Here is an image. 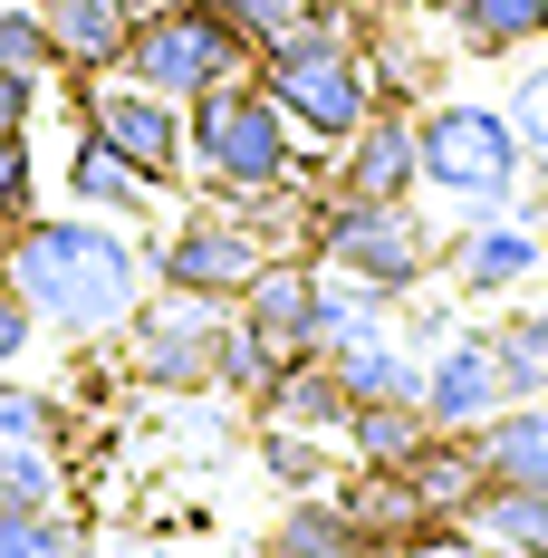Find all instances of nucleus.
<instances>
[{
	"instance_id": "obj_7",
	"label": "nucleus",
	"mask_w": 548,
	"mask_h": 558,
	"mask_svg": "<svg viewBox=\"0 0 548 558\" xmlns=\"http://www.w3.org/2000/svg\"><path fill=\"white\" fill-rule=\"evenodd\" d=\"M212 347H221V299H193V289H145V308L125 318V366L165 395L212 386Z\"/></svg>"
},
{
	"instance_id": "obj_32",
	"label": "nucleus",
	"mask_w": 548,
	"mask_h": 558,
	"mask_svg": "<svg viewBox=\"0 0 548 558\" xmlns=\"http://www.w3.org/2000/svg\"><path fill=\"white\" fill-rule=\"evenodd\" d=\"M0 203L39 213V173H29V135H0Z\"/></svg>"
},
{
	"instance_id": "obj_29",
	"label": "nucleus",
	"mask_w": 548,
	"mask_h": 558,
	"mask_svg": "<svg viewBox=\"0 0 548 558\" xmlns=\"http://www.w3.org/2000/svg\"><path fill=\"white\" fill-rule=\"evenodd\" d=\"M260 462H270V482H289V492H318V472H328L318 434H299V424H270L260 434Z\"/></svg>"
},
{
	"instance_id": "obj_30",
	"label": "nucleus",
	"mask_w": 548,
	"mask_h": 558,
	"mask_svg": "<svg viewBox=\"0 0 548 558\" xmlns=\"http://www.w3.org/2000/svg\"><path fill=\"white\" fill-rule=\"evenodd\" d=\"M221 20H231V29H241V39H251V49H260V39H279V29H299V20H308V0H212Z\"/></svg>"
},
{
	"instance_id": "obj_18",
	"label": "nucleus",
	"mask_w": 548,
	"mask_h": 558,
	"mask_svg": "<svg viewBox=\"0 0 548 558\" xmlns=\"http://www.w3.org/2000/svg\"><path fill=\"white\" fill-rule=\"evenodd\" d=\"M472 444H482V472H491V482L548 492V395H529V404H500Z\"/></svg>"
},
{
	"instance_id": "obj_14",
	"label": "nucleus",
	"mask_w": 548,
	"mask_h": 558,
	"mask_svg": "<svg viewBox=\"0 0 548 558\" xmlns=\"http://www.w3.org/2000/svg\"><path fill=\"white\" fill-rule=\"evenodd\" d=\"M539 270H548V241L529 222H500V213H482V231L452 251V289L462 299H510V289H529Z\"/></svg>"
},
{
	"instance_id": "obj_2",
	"label": "nucleus",
	"mask_w": 548,
	"mask_h": 558,
	"mask_svg": "<svg viewBox=\"0 0 548 558\" xmlns=\"http://www.w3.org/2000/svg\"><path fill=\"white\" fill-rule=\"evenodd\" d=\"M251 77L279 97V116L299 135H328V145L376 116V77H366V49H356L346 20H299V29L260 39L251 49Z\"/></svg>"
},
{
	"instance_id": "obj_20",
	"label": "nucleus",
	"mask_w": 548,
	"mask_h": 558,
	"mask_svg": "<svg viewBox=\"0 0 548 558\" xmlns=\"http://www.w3.org/2000/svg\"><path fill=\"white\" fill-rule=\"evenodd\" d=\"M260 424L337 434V424H346V386H337V366H328V356H299V366H279L270 395H260Z\"/></svg>"
},
{
	"instance_id": "obj_8",
	"label": "nucleus",
	"mask_w": 548,
	"mask_h": 558,
	"mask_svg": "<svg viewBox=\"0 0 548 558\" xmlns=\"http://www.w3.org/2000/svg\"><path fill=\"white\" fill-rule=\"evenodd\" d=\"M77 125H87V135H107L115 155H125V165H145L155 183H173V173L193 165V155H183V107L155 97V87H135L125 68H115V77H77Z\"/></svg>"
},
{
	"instance_id": "obj_3",
	"label": "nucleus",
	"mask_w": 548,
	"mask_h": 558,
	"mask_svg": "<svg viewBox=\"0 0 548 558\" xmlns=\"http://www.w3.org/2000/svg\"><path fill=\"white\" fill-rule=\"evenodd\" d=\"M414 165L434 193L472 203V213H510L520 183H529V145L510 107H482V97H442V107L414 116Z\"/></svg>"
},
{
	"instance_id": "obj_17",
	"label": "nucleus",
	"mask_w": 548,
	"mask_h": 558,
	"mask_svg": "<svg viewBox=\"0 0 548 558\" xmlns=\"http://www.w3.org/2000/svg\"><path fill=\"white\" fill-rule=\"evenodd\" d=\"M337 386H346V404H424V356L394 337V318L366 337H346V347H328Z\"/></svg>"
},
{
	"instance_id": "obj_34",
	"label": "nucleus",
	"mask_w": 548,
	"mask_h": 558,
	"mask_svg": "<svg viewBox=\"0 0 548 558\" xmlns=\"http://www.w3.org/2000/svg\"><path fill=\"white\" fill-rule=\"evenodd\" d=\"M39 116V77H0V135H29Z\"/></svg>"
},
{
	"instance_id": "obj_19",
	"label": "nucleus",
	"mask_w": 548,
	"mask_h": 558,
	"mask_svg": "<svg viewBox=\"0 0 548 558\" xmlns=\"http://www.w3.org/2000/svg\"><path fill=\"white\" fill-rule=\"evenodd\" d=\"M270 558H385L356 520H346V501H328V492H299L289 501V520L270 530Z\"/></svg>"
},
{
	"instance_id": "obj_36",
	"label": "nucleus",
	"mask_w": 548,
	"mask_h": 558,
	"mask_svg": "<svg viewBox=\"0 0 548 558\" xmlns=\"http://www.w3.org/2000/svg\"><path fill=\"white\" fill-rule=\"evenodd\" d=\"M529 213H539V222H548V193H529Z\"/></svg>"
},
{
	"instance_id": "obj_28",
	"label": "nucleus",
	"mask_w": 548,
	"mask_h": 558,
	"mask_svg": "<svg viewBox=\"0 0 548 558\" xmlns=\"http://www.w3.org/2000/svg\"><path fill=\"white\" fill-rule=\"evenodd\" d=\"M58 434H68V404L0 376V444H58Z\"/></svg>"
},
{
	"instance_id": "obj_23",
	"label": "nucleus",
	"mask_w": 548,
	"mask_h": 558,
	"mask_svg": "<svg viewBox=\"0 0 548 558\" xmlns=\"http://www.w3.org/2000/svg\"><path fill=\"white\" fill-rule=\"evenodd\" d=\"M394 318V289H376V279H346V270H318V356L328 347H346V337H366Z\"/></svg>"
},
{
	"instance_id": "obj_35",
	"label": "nucleus",
	"mask_w": 548,
	"mask_h": 558,
	"mask_svg": "<svg viewBox=\"0 0 548 558\" xmlns=\"http://www.w3.org/2000/svg\"><path fill=\"white\" fill-rule=\"evenodd\" d=\"M29 222V213H10V203H0V260H10V231Z\"/></svg>"
},
{
	"instance_id": "obj_6",
	"label": "nucleus",
	"mask_w": 548,
	"mask_h": 558,
	"mask_svg": "<svg viewBox=\"0 0 548 558\" xmlns=\"http://www.w3.org/2000/svg\"><path fill=\"white\" fill-rule=\"evenodd\" d=\"M318 270H346V279H376L394 299H414L424 270H434V231L414 222V203H318Z\"/></svg>"
},
{
	"instance_id": "obj_12",
	"label": "nucleus",
	"mask_w": 548,
	"mask_h": 558,
	"mask_svg": "<svg viewBox=\"0 0 548 558\" xmlns=\"http://www.w3.org/2000/svg\"><path fill=\"white\" fill-rule=\"evenodd\" d=\"M424 183L414 165V107H376L356 135H337V203H404Z\"/></svg>"
},
{
	"instance_id": "obj_1",
	"label": "nucleus",
	"mask_w": 548,
	"mask_h": 558,
	"mask_svg": "<svg viewBox=\"0 0 548 558\" xmlns=\"http://www.w3.org/2000/svg\"><path fill=\"white\" fill-rule=\"evenodd\" d=\"M0 279L20 289V308L58 337H115L145 289H155V260L135 251V231H115L107 213H29L10 231V260Z\"/></svg>"
},
{
	"instance_id": "obj_26",
	"label": "nucleus",
	"mask_w": 548,
	"mask_h": 558,
	"mask_svg": "<svg viewBox=\"0 0 548 558\" xmlns=\"http://www.w3.org/2000/svg\"><path fill=\"white\" fill-rule=\"evenodd\" d=\"M49 501H68L58 444H0V510H49Z\"/></svg>"
},
{
	"instance_id": "obj_33",
	"label": "nucleus",
	"mask_w": 548,
	"mask_h": 558,
	"mask_svg": "<svg viewBox=\"0 0 548 558\" xmlns=\"http://www.w3.org/2000/svg\"><path fill=\"white\" fill-rule=\"evenodd\" d=\"M29 337H39V318H29V308H20V289L0 279V376H10V366L29 356Z\"/></svg>"
},
{
	"instance_id": "obj_21",
	"label": "nucleus",
	"mask_w": 548,
	"mask_h": 558,
	"mask_svg": "<svg viewBox=\"0 0 548 558\" xmlns=\"http://www.w3.org/2000/svg\"><path fill=\"white\" fill-rule=\"evenodd\" d=\"M346 452L356 462H376V472H404L414 452L434 444V424H424V404H346Z\"/></svg>"
},
{
	"instance_id": "obj_22",
	"label": "nucleus",
	"mask_w": 548,
	"mask_h": 558,
	"mask_svg": "<svg viewBox=\"0 0 548 558\" xmlns=\"http://www.w3.org/2000/svg\"><path fill=\"white\" fill-rule=\"evenodd\" d=\"M452 29L472 58H510L548 39V0H452Z\"/></svg>"
},
{
	"instance_id": "obj_37",
	"label": "nucleus",
	"mask_w": 548,
	"mask_h": 558,
	"mask_svg": "<svg viewBox=\"0 0 548 558\" xmlns=\"http://www.w3.org/2000/svg\"><path fill=\"white\" fill-rule=\"evenodd\" d=\"M346 10H376V0H346Z\"/></svg>"
},
{
	"instance_id": "obj_24",
	"label": "nucleus",
	"mask_w": 548,
	"mask_h": 558,
	"mask_svg": "<svg viewBox=\"0 0 548 558\" xmlns=\"http://www.w3.org/2000/svg\"><path fill=\"white\" fill-rule=\"evenodd\" d=\"M491 347H500V386H510V404L548 395V299H529L510 328H491Z\"/></svg>"
},
{
	"instance_id": "obj_9",
	"label": "nucleus",
	"mask_w": 548,
	"mask_h": 558,
	"mask_svg": "<svg viewBox=\"0 0 548 558\" xmlns=\"http://www.w3.org/2000/svg\"><path fill=\"white\" fill-rule=\"evenodd\" d=\"M260 260H270V241H260L251 222H231V213L212 203V213L173 222V241L155 251V289H193V299H221V308H231V299L251 289Z\"/></svg>"
},
{
	"instance_id": "obj_10",
	"label": "nucleus",
	"mask_w": 548,
	"mask_h": 558,
	"mask_svg": "<svg viewBox=\"0 0 548 558\" xmlns=\"http://www.w3.org/2000/svg\"><path fill=\"white\" fill-rule=\"evenodd\" d=\"M500 404H510V386H500L491 328L434 337V356H424V424H434V434H482Z\"/></svg>"
},
{
	"instance_id": "obj_5",
	"label": "nucleus",
	"mask_w": 548,
	"mask_h": 558,
	"mask_svg": "<svg viewBox=\"0 0 548 558\" xmlns=\"http://www.w3.org/2000/svg\"><path fill=\"white\" fill-rule=\"evenodd\" d=\"M125 77L155 87V97H173V107H193V97H212V87H231V77H251V39L221 20L212 0H173V10H155V20H135Z\"/></svg>"
},
{
	"instance_id": "obj_27",
	"label": "nucleus",
	"mask_w": 548,
	"mask_h": 558,
	"mask_svg": "<svg viewBox=\"0 0 548 558\" xmlns=\"http://www.w3.org/2000/svg\"><path fill=\"white\" fill-rule=\"evenodd\" d=\"M0 77H58V49H49V20L39 0H0Z\"/></svg>"
},
{
	"instance_id": "obj_13",
	"label": "nucleus",
	"mask_w": 548,
	"mask_h": 558,
	"mask_svg": "<svg viewBox=\"0 0 548 558\" xmlns=\"http://www.w3.org/2000/svg\"><path fill=\"white\" fill-rule=\"evenodd\" d=\"M58 193H68L77 213L135 222V213H155V193H165V183H155L145 165H125L107 135H87V125H77V145H68V173H58Z\"/></svg>"
},
{
	"instance_id": "obj_31",
	"label": "nucleus",
	"mask_w": 548,
	"mask_h": 558,
	"mask_svg": "<svg viewBox=\"0 0 548 558\" xmlns=\"http://www.w3.org/2000/svg\"><path fill=\"white\" fill-rule=\"evenodd\" d=\"M510 125H520V145L548 165V68H529V77H520V97H510Z\"/></svg>"
},
{
	"instance_id": "obj_15",
	"label": "nucleus",
	"mask_w": 548,
	"mask_h": 558,
	"mask_svg": "<svg viewBox=\"0 0 548 558\" xmlns=\"http://www.w3.org/2000/svg\"><path fill=\"white\" fill-rule=\"evenodd\" d=\"M39 20H49L58 77H115L125 68V39H135L125 0H39Z\"/></svg>"
},
{
	"instance_id": "obj_16",
	"label": "nucleus",
	"mask_w": 548,
	"mask_h": 558,
	"mask_svg": "<svg viewBox=\"0 0 548 558\" xmlns=\"http://www.w3.org/2000/svg\"><path fill=\"white\" fill-rule=\"evenodd\" d=\"M452 530L491 558H548V492H520V482H482L472 501L452 510Z\"/></svg>"
},
{
	"instance_id": "obj_25",
	"label": "nucleus",
	"mask_w": 548,
	"mask_h": 558,
	"mask_svg": "<svg viewBox=\"0 0 548 558\" xmlns=\"http://www.w3.org/2000/svg\"><path fill=\"white\" fill-rule=\"evenodd\" d=\"M0 558H97V549H87V530L49 501V510H0Z\"/></svg>"
},
{
	"instance_id": "obj_4",
	"label": "nucleus",
	"mask_w": 548,
	"mask_h": 558,
	"mask_svg": "<svg viewBox=\"0 0 548 558\" xmlns=\"http://www.w3.org/2000/svg\"><path fill=\"white\" fill-rule=\"evenodd\" d=\"M183 155L212 183H289L299 173V125L279 116V97L260 77H231V87L183 107Z\"/></svg>"
},
{
	"instance_id": "obj_11",
	"label": "nucleus",
	"mask_w": 548,
	"mask_h": 558,
	"mask_svg": "<svg viewBox=\"0 0 548 558\" xmlns=\"http://www.w3.org/2000/svg\"><path fill=\"white\" fill-rule=\"evenodd\" d=\"M231 308H241V328L270 347V366L318 356V260H289V251H270Z\"/></svg>"
}]
</instances>
